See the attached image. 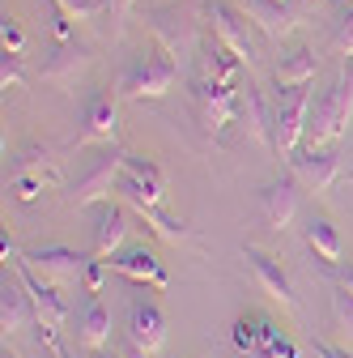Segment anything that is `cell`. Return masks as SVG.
<instances>
[{
  "instance_id": "1",
  "label": "cell",
  "mask_w": 353,
  "mask_h": 358,
  "mask_svg": "<svg viewBox=\"0 0 353 358\" xmlns=\"http://www.w3.org/2000/svg\"><path fill=\"white\" fill-rule=\"evenodd\" d=\"M353 120V60L340 69V77L332 81V90H324V99L311 107L306 120V150H328Z\"/></svg>"
},
{
  "instance_id": "2",
  "label": "cell",
  "mask_w": 353,
  "mask_h": 358,
  "mask_svg": "<svg viewBox=\"0 0 353 358\" xmlns=\"http://www.w3.org/2000/svg\"><path fill=\"white\" fill-rule=\"evenodd\" d=\"M306 120H311V81L306 85H281L273 99V150L281 158H294L306 141Z\"/></svg>"
},
{
  "instance_id": "3",
  "label": "cell",
  "mask_w": 353,
  "mask_h": 358,
  "mask_svg": "<svg viewBox=\"0 0 353 358\" xmlns=\"http://www.w3.org/2000/svg\"><path fill=\"white\" fill-rule=\"evenodd\" d=\"M174 73H179V64H174L162 48H149V52H141L137 60L123 69L119 94L123 99H162L166 90L174 85Z\"/></svg>"
},
{
  "instance_id": "4",
  "label": "cell",
  "mask_w": 353,
  "mask_h": 358,
  "mask_svg": "<svg viewBox=\"0 0 353 358\" xmlns=\"http://www.w3.org/2000/svg\"><path fill=\"white\" fill-rule=\"evenodd\" d=\"M119 175H123V154H119V150L98 154L94 166L85 171V175L77 179V188L68 192V205H73V209H85V205H103V201H111V192L119 188Z\"/></svg>"
},
{
  "instance_id": "5",
  "label": "cell",
  "mask_w": 353,
  "mask_h": 358,
  "mask_svg": "<svg viewBox=\"0 0 353 358\" xmlns=\"http://www.w3.org/2000/svg\"><path fill=\"white\" fill-rule=\"evenodd\" d=\"M13 264H17V278H22V286L30 290L34 320L43 324V333H60V329H64V320H68V307H64V299L56 294V282H47V278L38 282V268H34L26 256H17Z\"/></svg>"
},
{
  "instance_id": "6",
  "label": "cell",
  "mask_w": 353,
  "mask_h": 358,
  "mask_svg": "<svg viewBox=\"0 0 353 358\" xmlns=\"http://www.w3.org/2000/svg\"><path fill=\"white\" fill-rule=\"evenodd\" d=\"M119 192L128 196V205H162V196H166V175H162V166L153 158L123 154Z\"/></svg>"
},
{
  "instance_id": "7",
  "label": "cell",
  "mask_w": 353,
  "mask_h": 358,
  "mask_svg": "<svg viewBox=\"0 0 353 358\" xmlns=\"http://www.w3.org/2000/svg\"><path fill=\"white\" fill-rule=\"evenodd\" d=\"M196 99H200V115H204L209 132H222V128L234 124V115H239V85L234 81L204 77L200 90H196Z\"/></svg>"
},
{
  "instance_id": "8",
  "label": "cell",
  "mask_w": 353,
  "mask_h": 358,
  "mask_svg": "<svg viewBox=\"0 0 353 358\" xmlns=\"http://www.w3.org/2000/svg\"><path fill=\"white\" fill-rule=\"evenodd\" d=\"M290 171H294V179L306 188V192H328L332 184H336V175H340V158L332 154V150H298L294 158H290Z\"/></svg>"
},
{
  "instance_id": "9",
  "label": "cell",
  "mask_w": 353,
  "mask_h": 358,
  "mask_svg": "<svg viewBox=\"0 0 353 358\" xmlns=\"http://www.w3.org/2000/svg\"><path fill=\"white\" fill-rule=\"evenodd\" d=\"M26 260L47 282H56V286H77L85 278V264H90V260H85L81 252H73V248H38V252H26Z\"/></svg>"
},
{
  "instance_id": "10",
  "label": "cell",
  "mask_w": 353,
  "mask_h": 358,
  "mask_svg": "<svg viewBox=\"0 0 353 358\" xmlns=\"http://www.w3.org/2000/svg\"><path fill=\"white\" fill-rule=\"evenodd\" d=\"M107 264L115 268L119 278H128V282H145V286H158V290H166V268H162V260L145 248V243H137V248H123V252H115V256H107Z\"/></svg>"
},
{
  "instance_id": "11",
  "label": "cell",
  "mask_w": 353,
  "mask_h": 358,
  "mask_svg": "<svg viewBox=\"0 0 353 358\" xmlns=\"http://www.w3.org/2000/svg\"><path fill=\"white\" fill-rule=\"evenodd\" d=\"M128 341L137 345L141 354H158L162 341H166V316H162V307L158 303H145L137 299L128 311Z\"/></svg>"
},
{
  "instance_id": "12",
  "label": "cell",
  "mask_w": 353,
  "mask_h": 358,
  "mask_svg": "<svg viewBox=\"0 0 353 358\" xmlns=\"http://www.w3.org/2000/svg\"><path fill=\"white\" fill-rule=\"evenodd\" d=\"M213 34L226 43V48H234L243 60H255V43H251V30H247V13H239L230 0H213Z\"/></svg>"
},
{
  "instance_id": "13",
  "label": "cell",
  "mask_w": 353,
  "mask_h": 358,
  "mask_svg": "<svg viewBox=\"0 0 353 358\" xmlns=\"http://www.w3.org/2000/svg\"><path fill=\"white\" fill-rule=\"evenodd\" d=\"M247 260H251V273H255L260 290L269 294L273 303H281L285 311H294V290H290V278H285V268L277 264V256H269L264 248H247Z\"/></svg>"
},
{
  "instance_id": "14",
  "label": "cell",
  "mask_w": 353,
  "mask_h": 358,
  "mask_svg": "<svg viewBox=\"0 0 353 358\" xmlns=\"http://www.w3.org/2000/svg\"><path fill=\"white\" fill-rule=\"evenodd\" d=\"M30 320H34L30 290L22 286V278H17V282H9V278H5V286H0V329H5V337L22 333Z\"/></svg>"
},
{
  "instance_id": "15",
  "label": "cell",
  "mask_w": 353,
  "mask_h": 358,
  "mask_svg": "<svg viewBox=\"0 0 353 358\" xmlns=\"http://www.w3.org/2000/svg\"><path fill=\"white\" fill-rule=\"evenodd\" d=\"M123 235H128V213H123L119 205L103 201V205H98V222H94V256H98V260L115 256L119 243H123Z\"/></svg>"
},
{
  "instance_id": "16",
  "label": "cell",
  "mask_w": 353,
  "mask_h": 358,
  "mask_svg": "<svg viewBox=\"0 0 353 358\" xmlns=\"http://www.w3.org/2000/svg\"><path fill=\"white\" fill-rule=\"evenodd\" d=\"M115 128H119V111H115V99L107 94H94L90 99V111H85V132H81V145H90V141H111L115 137Z\"/></svg>"
},
{
  "instance_id": "17",
  "label": "cell",
  "mask_w": 353,
  "mask_h": 358,
  "mask_svg": "<svg viewBox=\"0 0 353 358\" xmlns=\"http://www.w3.org/2000/svg\"><path fill=\"white\" fill-rule=\"evenodd\" d=\"M298 179H277V184L264 188V217H269L273 231H285L294 222V209H298Z\"/></svg>"
},
{
  "instance_id": "18",
  "label": "cell",
  "mask_w": 353,
  "mask_h": 358,
  "mask_svg": "<svg viewBox=\"0 0 353 358\" xmlns=\"http://www.w3.org/2000/svg\"><path fill=\"white\" fill-rule=\"evenodd\" d=\"M77 341L85 350H107L111 345V311L90 294V303H85L81 320H77Z\"/></svg>"
},
{
  "instance_id": "19",
  "label": "cell",
  "mask_w": 353,
  "mask_h": 358,
  "mask_svg": "<svg viewBox=\"0 0 353 358\" xmlns=\"http://www.w3.org/2000/svg\"><path fill=\"white\" fill-rule=\"evenodd\" d=\"M315 52L311 48H294L290 56L277 60V85H306V81H315Z\"/></svg>"
},
{
  "instance_id": "20",
  "label": "cell",
  "mask_w": 353,
  "mask_h": 358,
  "mask_svg": "<svg viewBox=\"0 0 353 358\" xmlns=\"http://www.w3.org/2000/svg\"><path fill=\"white\" fill-rule=\"evenodd\" d=\"M306 243H311V252L324 264H336L340 260V231L332 227L328 217H311V222H306Z\"/></svg>"
},
{
  "instance_id": "21",
  "label": "cell",
  "mask_w": 353,
  "mask_h": 358,
  "mask_svg": "<svg viewBox=\"0 0 353 358\" xmlns=\"http://www.w3.org/2000/svg\"><path fill=\"white\" fill-rule=\"evenodd\" d=\"M132 209H137V213L145 217L149 235H158L162 243H188V239H192V231L183 227V222H179V217H166L158 205H132Z\"/></svg>"
},
{
  "instance_id": "22",
  "label": "cell",
  "mask_w": 353,
  "mask_h": 358,
  "mask_svg": "<svg viewBox=\"0 0 353 358\" xmlns=\"http://www.w3.org/2000/svg\"><path fill=\"white\" fill-rule=\"evenodd\" d=\"M264 333H269V320H260V316H239L234 320V345L243 358H264Z\"/></svg>"
},
{
  "instance_id": "23",
  "label": "cell",
  "mask_w": 353,
  "mask_h": 358,
  "mask_svg": "<svg viewBox=\"0 0 353 358\" xmlns=\"http://www.w3.org/2000/svg\"><path fill=\"white\" fill-rule=\"evenodd\" d=\"M9 184H13L17 201H34L47 184H56V171H34V175H22V179H9Z\"/></svg>"
},
{
  "instance_id": "24",
  "label": "cell",
  "mask_w": 353,
  "mask_h": 358,
  "mask_svg": "<svg viewBox=\"0 0 353 358\" xmlns=\"http://www.w3.org/2000/svg\"><path fill=\"white\" fill-rule=\"evenodd\" d=\"M47 150H22L13 162H9V179H22V175H34V171H43L47 166Z\"/></svg>"
},
{
  "instance_id": "25",
  "label": "cell",
  "mask_w": 353,
  "mask_h": 358,
  "mask_svg": "<svg viewBox=\"0 0 353 358\" xmlns=\"http://www.w3.org/2000/svg\"><path fill=\"white\" fill-rule=\"evenodd\" d=\"M264 358H298V345L277 324H269V333H264Z\"/></svg>"
},
{
  "instance_id": "26",
  "label": "cell",
  "mask_w": 353,
  "mask_h": 358,
  "mask_svg": "<svg viewBox=\"0 0 353 358\" xmlns=\"http://www.w3.org/2000/svg\"><path fill=\"white\" fill-rule=\"evenodd\" d=\"M0 81H5V90H9V85L22 90L26 73H22V56H17V52H5V60H0Z\"/></svg>"
},
{
  "instance_id": "27",
  "label": "cell",
  "mask_w": 353,
  "mask_h": 358,
  "mask_svg": "<svg viewBox=\"0 0 353 358\" xmlns=\"http://www.w3.org/2000/svg\"><path fill=\"white\" fill-rule=\"evenodd\" d=\"M332 52H336V56H353V9L340 17V26H336V34H332Z\"/></svg>"
},
{
  "instance_id": "28",
  "label": "cell",
  "mask_w": 353,
  "mask_h": 358,
  "mask_svg": "<svg viewBox=\"0 0 353 358\" xmlns=\"http://www.w3.org/2000/svg\"><path fill=\"white\" fill-rule=\"evenodd\" d=\"M0 43H5V52H26V34H22V26H17V17H5L0 22Z\"/></svg>"
},
{
  "instance_id": "29",
  "label": "cell",
  "mask_w": 353,
  "mask_h": 358,
  "mask_svg": "<svg viewBox=\"0 0 353 358\" xmlns=\"http://www.w3.org/2000/svg\"><path fill=\"white\" fill-rule=\"evenodd\" d=\"M107 268H111L107 260H90V264H85V278H81V286L90 290V294H98V290H103V278H107Z\"/></svg>"
},
{
  "instance_id": "30",
  "label": "cell",
  "mask_w": 353,
  "mask_h": 358,
  "mask_svg": "<svg viewBox=\"0 0 353 358\" xmlns=\"http://www.w3.org/2000/svg\"><path fill=\"white\" fill-rule=\"evenodd\" d=\"M52 5H60L64 13H73V17H94L103 5H98V0H52Z\"/></svg>"
},
{
  "instance_id": "31",
  "label": "cell",
  "mask_w": 353,
  "mask_h": 358,
  "mask_svg": "<svg viewBox=\"0 0 353 358\" xmlns=\"http://www.w3.org/2000/svg\"><path fill=\"white\" fill-rule=\"evenodd\" d=\"M315 354H320V358H353L349 350H332V345H315Z\"/></svg>"
},
{
  "instance_id": "32",
  "label": "cell",
  "mask_w": 353,
  "mask_h": 358,
  "mask_svg": "<svg viewBox=\"0 0 353 358\" xmlns=\"http://www.w3.org/2000/svg\"><path fill=\"white\" fill-rule=\"evenodd\" d=\"M345 290H349V294H353V264H349V268H345Z\"/></svg>"
},
{
  "instance_id": "33",
  "label": "cell",
  "mask_w": 353,
  "mask_h": 358,
  "mask_svg": "<svg viewBox=\"0 0 353 358\" xmlns=\"http://www.w3.org/2000/svg\"><path fill=\"white\" fill-rule=\"evenodd\" d=\"M5 358H13V354H5Z\"/></svg>"
},
{
  "instance_id": "34",
  "label": "cell",
  "mask_w": 353,
  "mask_h": 358,
  "mask_svg": "<svg viewBox=\"0 0 353 358\" xmlns=\"http://www.w3.org/2000/svg\"><path fill=\"white\" fill-rule=\"evenodd\" d=\"M281 5H285V0H281Z\"/></svg>"
},
{
  "instance_id": "35",
  "label": "cell",
  "mask_w": 353,
  "mask_h": 358,
  "mask_svg": "<svg viewBox=\"0 0 353 358\" xmlns=\"http://www.w3.org/2000/svg\"><path fill=\"white\" fill-rule=\"evenodd\" d=\"M349 60H353V56H349Z\"/></svg>"
},
{
  "instance_id": "36",
  "label": "cell",
  "mask_w": 353,
  "mask_h": 358,
  "mask_svg": "<svg viewBox=\"0 0 353 358\" xmlns=\"http://www.w3.org/2000/svg\"><path fill=\"white\" fill-rule=\"evenodd\" d=\"M349 179H353V175H349Z\"/></svg>"
}]
</instances>
